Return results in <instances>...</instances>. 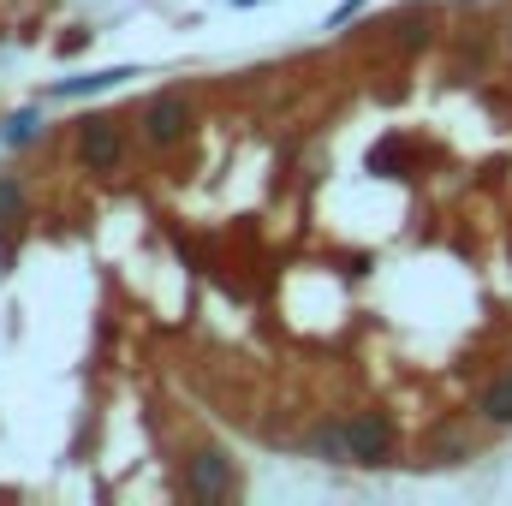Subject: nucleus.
<instances>
[{
    "mask_svg": "<svg viewBox=\"0 0 512 506\" xmlns=\"http://www.w3.org/2000/svg\"><path fill=\"white\" fill-rule=\"evenodd\" d=\"M346 459H358V465H387L393 459V423L382 411H358L346 423Z\"/></svg>",
    "mask_w": 512,
    "mask_h": 506,
    "instance_id": "1",
    "label": "nucleus"
},
{
    "mask_svg": "<svg viewBox=\"0 0 512 506\" xmlns=\"http://www.w3.org/2000/svg\"><path fill=\"white\" fill-rule=\"evenodd\" d=\"M120 155H126V137L108 126V120H84L78 131V161L84 167H96V173H108V167H120Z\"/></svg>",
    "mask_w": 512,
    "mask_h": 506,
    "instance_id": "2",
    "label": "nucleus"
},
{
    "mask_svg": "<svg viewBox=\"0 0 512 506\" xmlns=\"http://www.w3.org/2000/svg\"><path fill=\"white\" fill-rule=\"evenodd\" d=\"M149 143H179L185 131H191V108L179 102V96H161V102H149Z\"/></svg>",
    "mask_w": 512,
    "mask_h": 506,
    "instance_id": "3",
    "label": "nucleus"
},
{
    "mask_svg": "<svg viewBox=\"0 0 512 506\" xmlns=\"http://www.w3.org/2000/svg\"><path fill=\"white\" fill-rule=\"evenodd\" d=\"M185 495H233V471H227V459H215V453H203V459H191V471H185Z\"/></svg>",
    "mask_w": 512,
    "mask_h": 506,
    "instance_id": "4",
    "label": "nucleus"
},
{
    "mask_svg": "<svg viewBox=\"0 0 512 506\" xmlns=\"http://www.w3.org/2000/svg\"><path fill=\"white\" fill-rule=\"evenodd\" d=\"M477 411H483L489 423H512V376L489 381V387L477 393Z\"/></svg>",
    "mask_w": 512,
    "mask_h": 506,
    "instance_id": "5",
    "label": "nucleus"
},
{
    "mask_svg": "<svg viewBox=\"0 0 512 506\" xmlns=\"http://www.w3.org/2000/svg\"><path fill=\"white\" fill-rule=\"evenodd\" d=\"M126 72H90V78H66L60 84V96H84V90H108V84H120Z\"/></svg>",
    "mask_w": 512,
    "mask_h": 506,
    "instance_id": "6",
    "label": "nucleus"
},
{
    "mask_svg": "<svg viewBox=\"0 0 512 506\" xmlns=\"http://www.w3.org/2000/svg\"><path fill=\"white\" fill-rule=\"evenodd\" d=\"M429 453H435L441 465H453V459H465L471 447H465V435H447V429H435V441H429Z\"/></svg>",
    "mask_w": 512,
    "mask_h": 506,
    "instance_id": "7",
    "label": "nucleus"
},
{
    "mask_svg": "<svg viewBox=\"0 0 512 506\" xmlns=\"http://www.w3.org/2000/svg\"><path fill=\"white\" fill-rule=\"evenodd\" d=\"M30 131H36V120H30V114H18V120L6 126V143H30Z\"/></svg>",
    "mask_w": 512,
    "mask_h": 506,
    "instance_id": "8",
    "label": "nucleus"
},
{
    "mask_svg": "<svg viewBox=\"0 0 512 506\" xmlns=\"http://www.w3.org/2000/svg\"><path fill=\"white\" fill-rule=\"evenodd\" d=\"M12 209H18V191H12V185H0V215H12Z\"/></svg>",
    "mask_w": 512,
    "mask_h": 506,
    "instance_id": "9",
    "label": "nucleus"
}]
</instances>
